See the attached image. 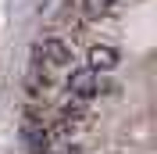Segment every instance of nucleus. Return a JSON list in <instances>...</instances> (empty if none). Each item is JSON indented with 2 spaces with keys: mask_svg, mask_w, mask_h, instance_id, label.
Returning a JSON list of instances; mask_svg holds the SVG:
<instances>
[{
  "mask_svg": "<svg viewBox=\"0 0 157 154\" xmlns=\"http://www.w3.org/2000/svg\"><path fill=\"white\" fill-rule=\"evenodd\" d=\"M68 61H71V47H68L61 36L39 39L36 50H32V68H36V72H43L47 79H50V72H54V68H64Z\"/></svg>",
  "mask_w": 157,
  "mask_h": 154,
  "instance_id": "f257e3e1",
  "label": "nucleus"
},
{
  "mask_svg": "<svg viewBox=\"0 0 157 154\" xmlns=\"http://www.w3.org/2000/svg\"><path fill=\"white\" fill-rule=\"evenodd\" d=\"M100 90V75L89 72V68H75L68 75V97H78V100H89V97Z\"/></svg>",
  "mask_w": 157,
  "mask_h": 154,
  "instance_id": "f03ea898",
  "label": "nucleus"
},
{
  "mask_svg": "<svg viewBox=\"0 0 157 154\" xmlns=\"http://www.w3.org/2000/svg\"><path fill=\"white\" fill-rule=\"evenodd\" d=\"M118 65V50L114 47H107V43H93V47H89V72H111V68Z\"/></svg>",
  "mask_w": 157,
  "mask_h": 154,
  "instance_id": "7ed1b4c3",
  "label": "nucleus"
},
{
  "mask_svg": "<svg viewBox=\"0 0 157 154\" xmlns=\"http://www.w3.org/2000/svg\"><path fill=\"white\" fill-rule=\"evenodd\" d=\"M111 11V0H82V14L86 18H104Z\"/></svg>",
  "mask_w": 157,
  "mask_h": 154,
  "instance_id": "20e7f679",
  "label": "nucleus"
},
{
  "mask_svg": "<svg viewBox=\"0 0 157 154\" xmlns=\"http://www.w3.org/2000/svg\"><path fill=\"white\" fill-rule=\"evenodd\" d=\"M43 154H82V151H78V144H50Z\"/></svg>",
  "mask_w": 157,
  "mask_h": 154,
  "instance_id": "39448f33",
  "label": "nucleus"
}]
</instances>
